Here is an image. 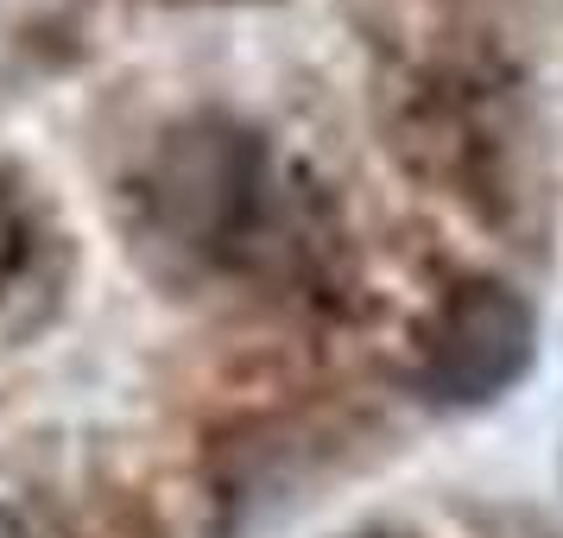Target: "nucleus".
Wrapping results in <instances>:
<instances>
[{
    "mask_svg": "<svg viewBox=\"0 0 563 538\" xmlns=\"http://www.w3.org/2000/svg\"><path fill=\"white\" fill-rule=\"evenodd\" d=\"M532 361V310L507 285H462L443 298L424 336V381L437 399H494Z\"/></svg>",
    "mask_w": 563,
    "mask_h": 538,
    "instance_id": "obj_1",
    "label": "nucleus"
},
{
    "mask_svg": "<svg viewBox=\"0 0 563 538\" xmlns=\"http://www.w3.org/2000/svg\"><path fill=\"white\" fill-rule=\"evenodd\" d=\"M26 266H32V229H26V216H20V204L0 190V298L20 285Z\"/></svg>",
    "mask_w": 563,
    "mask_h": 538,
    "instance_id": "obj_2",
    "label": "nucleus"
}]
</instances>
